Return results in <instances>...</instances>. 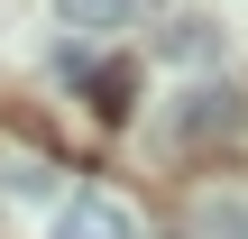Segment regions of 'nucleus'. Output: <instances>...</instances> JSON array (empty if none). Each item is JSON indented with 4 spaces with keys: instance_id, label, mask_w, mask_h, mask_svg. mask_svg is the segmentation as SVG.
Segmentation results:
<instances>
[{
    "instance_id": "20e7f679",
    "label": "nucleus",
    "mask_w": 248,
    "mask_h": 239,
    "mask_svg": "<svg viewBox=\"0 0 248 239\" xmlns=\"http://www.w3.org/2000/svg\"><path fill=\"white\" fill-rule=\"evenodd\" d=\"M156 55H175V64H202V55H221V28H212V18H175V28L156 37Z\"/></svg>"
},
{
    "instance_id": "423d86ee",
    "label": "nucleus",
    "mask_w": 248,
    "mask_h": 239,
    "mask_svg": "<svg viewBox=\"0 0 248 239\" xmlns=\"http://www.w3.org/2000/svg\"><path fill=\"white\" fill-rule=\"evenodd\" d=\"M92 111H101V120H129V74H120V64L92 74Z\"/></svg>"
},
{
    "instance_id": "7ed1b4c3",
    "label": "nucleus",
    "mask_w": 248,
    "mask_h": 239,
    "mask_svg": "<svg viewBox=\"0 0 248 239\" xmlns=\"http://www.w3.org/2000/svg\"><path fill=\"white\" fill-rule=\"evenodd\" d=\"M184 239H248V193H202Z\"/></svg>"
},
{
    "instance_id": "39448f33",
    "label": "nucleus",
    "mask_w": 248,
    "mask_h": 239,
    "mask_svg": "<svg viewBox=\"0 0 248 239\" xmlns=\"http://www.w3.org/2000/svg\"><path fill=\"white\" fill-rule=\"evenodd\" d=\"M64 9V28H129L138 18V0H55Z\"/></svg>"
},
{
    "instance_id": "f03ea898",
    "label": "nucleus",
    "mask_w": 248,
    "mask_h": 239,
    "mask_svg": "<svg viewBox=\"0 0 248 239\" xmlns=\"http://www.w3.org/2000/svg\"><path fill=\"white\" fill-rule=\"evenodd\" d=\"M55 239H138V221H129V203H110V193H74V203L55 212Z\"/></svg>"
},
{
    "instance_id": "f257e3e1",
    "label": "nucleus",
    "mask_w": 248,
    "mask_h": 239,
    "mask_svg": "<svg viewBox=\"0 0 248 239\" xmlns=\"http://www.w3.org/2000/svg\"><path fill=\"white\" fill-rule=\"evenodd\" d=\"M239 120H248V101L230 83H193V92L166 111V138H175V147H212V138H239Z\"/></svg>"
}]
</instances>
